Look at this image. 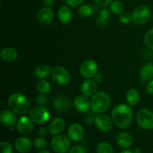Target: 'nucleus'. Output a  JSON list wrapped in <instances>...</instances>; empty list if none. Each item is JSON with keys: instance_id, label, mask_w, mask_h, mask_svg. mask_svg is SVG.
Returning a JSON list of instances; mask_svg holds the SVG:
<instances>
[{"instance_id": "1", "label": "nucleus", "mask_w": 153, "mask_h": 153, "mask_svg": "<svg viewBox=\"0 0 153 153\" xmlns=\"http://www.w3.org/2000/svg\"><path fill=\"white\" fill-rule=\"evenodd\" d=\"M111 119L118 128H128L131 126L133 120L132 109L128 105H117L112 110Z\"/></svg>"}, {"instance_id": "2", "label": "nucleus", "mask_w": 153, "mask_h": 153, "mask_svg": "<svg viewBox=\"0 0 153 153\" xmlns=\"http://www.w3.org/2000/svg\"><path fill=\"white\" fill-rule=\"evenodd\" d=\"M9 108L17 114H26L30 111V102L28 98L21 93H14L7 100Z\"/></svg>"}, {"instance_id": "3", "label": "nucleus", "mask_w": 153, "mask_h": 153, "mask_svg": "<svg viewBox=\"0 0 153 153\" xmlns=\"http://www.w3.org/2000/svg\"><path fill=\"white\" fill-rule=\"evenodd\" d=\"M111 105V98L108 94L103 91L97 92L91 100V111L97 114H103L108 110Z\"/></svg>"}, {"instance_id": "4", "label": "nucleus", "mask_w": 153, "mask_h": 153, "mask_svg": "<svg viewBox=\"0 0 153 153\" xmlns=\"http://www.w3.org/2000/svg\"><path fill=\"white\" fill-rule=\"evenodd\" d=\"M29 117L34 122V123L37 125H43L49 121L50 118V113L44 106H37L30 111Z\"/></svg>"}, {"instance_id": "5", "label": "nucleus", "mask_w": 153, "mask_h": 153, "mask_svg": "<svg viewBox=\"0 0 153 153\" xmlns=\"http://www.w3.org/2000/svg\"><path fill=\"white\" fill-rule=\"evenodd\" d=\"M151 10L146 5H139L132 13V22L138 25L147 23L151 18Z\"/></svg>"}, {"instance_id": "6", "label": "nucleus", "mask_w": 153, "mask_h": 153, "mask_svg": "<svg viewBox=\"0 0 153 153\" xmlns=\"http://www.w3.org/2000/svg\"><path fill=\"white\" fill-rule=\"evenodd\" d=\"M70 139L64 134L55 135L51 140V147L56 153H66L70 149Z\"/></svg>"}, {"instance_id": "7", "label": "nucleus", "mask_w": 153, "mask_h": 153, "mask_svg": "<svg viewBox=\"0 0 153 153\" xmlns=\"http://www.w3.org/2000/svg\"><path fill=\"white\" fill-rule=\"evenodd\" d=\"M136 120L141 128L150 130L153 128V112L146 108L140 109L137 114Z\"/></svg>"}, {"instance_id": "8", "label": "nucleus", "mask_w": 153, "mask_h": 153, "mask_svg": "<svg viewBox=\"0 0 153 153\" xmlns=\"http://www.w3.org/2000/svg\"><path fill=\"white\" fill-rule=\"evenodd\" d=\"M52 79L60 85H66L70 82V74L68 70L63 67H54L51 71Z\"/></svg>"}, {"instance_id": "9", "label": "nucleus", "mask_w": 153, "mask_h": 153, "mask_svg": "<svg viewBox=\"0 0 153 153\" xmlns=\"http://www.w3.org/2000/svg\"><path fill=\"white\" fill-rule=\"evenodd\" d=\"M98 66L94 60H86L84 61L80 67V73L84 78L92 79L97 74Z\"/></svg>"}, {"instance_id": "10", "label": "nucleus", "mask_w": 153, "mask_h": 153, "mask_svg": "<svg viewBox=\"0 0 153 153\" xmlns=\"http://www.w3.org/2000/svg\"><path fill=\"white\" fill-rule=\"evenodd\" d=\"M16 128L19 134L27 135L34 129V122L31 120V118L26 116H22L18 120L16 124Z\"/></svg>"}, {"instance_id": "11", "label": "nucleus", "mask_w": 153, "mask_h": 153, "mask_svg": "<svg viewBox=\"0 0 153 153\" xmlns=\"http://www.w3.org/2000/svg\"><path fill=\"white\" fill-rule=\"evenodd\" d=\"M113 120L108 115L99 114L94 119V123L99 130L102 131H108L113 126Z\"/></svg>"}, {"instance_id": "12", "label": "nucleus", "mask_w": 153, "mask_h": 153, "mask_svg": "<svg viewBox=\"0 0 153 153\" xmlns=\"http://www.w3.org/2000/svg\"><path fill=\"white\" fill-rule=\"evenodd\" d=\"M73 104L76 110L82 114L88 112V111L91 108V101L88 98V97L85 95L77 96L73 101Z\"/></svg>"}, {"instance_id": "13", "label": "nucleus", "mask_w": 153, "mask_h": 153, "mask_svg": "<svg viewBox=\"0 0 153 153\" xmlns=\"http://www.w3.org/2000/svg\"><path fill=\"white\" fill-rule=\"evenodd\" d=\"M68 137L72 141L79 142L84 136V128L79 123H73L69 127L67 131Z\"/></svg>"}, {"instance_id": "14", "label": "nucleus", "mask_w": 153, "mask_h": 153, "mask_svg": "<svg viewBox=\"0 0 153 153\" xmlns=\"http://www.w3.org/2000/svg\"><path fill=\"white\" fill-rule=\"evenodd\" d=\"M37 19L41 25H48L54 19V13L49 7H42L37 13Z\"/></svg>"}, {"instance_id": "15", "label": "nucleus", "mask_w": 153, "mask_h": 153, "mask_svg": "<svg viewBox=\"0 0 153 153\" xmlns=\"http://www.w3.org/2000/svg\"><path fill=\"white\" fill-rule=\"evenodd\" d=\"M71 101L70 99L64 96H59L53 100V108L58 112H66L70 108Z\"/></svg>"}, {"instance_id": "16", "label": "nucleus", "mask_w": 153, "mask_h": 153, "mask_svg": "<svg viewBox=\"0 0 153 153\" xmlns=\"http://www.w3.org/2000/svg\"><path fill=\"white\" fill-rule=\"evenodd\" d=\"M0 120L3 125L9 127V128L16 125L18 121L16 113L10 109V110H4L1 111V114H0Z\"/></svg>"}, {"instance_id": "17", "label": "nucleus", "mask_w": 153, "mask_h": 153, "mask_svg": "<svg viewBox=\"0 0 153 153\" xmlns=\"http://www.w3.org/2000/svg\"><path fill=\"white\" fill-rule=\"evenodd\" d=\"M66 126V123L64 119L56 117L52 120L49 124V131L51 134L55 136L60 134L64 130Z\"/></svg>"}, {"instance_id": "18", "label": "nucleus", "mask_w": 153, "mask_h": 153, "mask_svg": "<svg viewBox=\"0 0 153 153\" xmlns=\"http://www.w3.org/2000/svg\"><path fill=\"white\" fill-rule=\"evenodd\" d=\"M33 145L31 139L27 137H21L15 141L14 148L18 152L26 153L31 150Z\"/></svg>"}, {"instance_id": "19", "label": "nucleus", "mask_w": 153, "mask_h": 153, "mask_svg": "<svg viewBox=\"0 0 153 153\" xmlns=\"http://www.w3.org/2000/svg\"><path fill=\"white\" fill-rule=\"evenodd\" d=\"M116 142L123 149H128L133 145V138L128 133L120 132L116 136Z\"/></svg>"}, {"instance_id": "20", "label": "nucleus", "mask_w": 153, "mask_h": 153, "mask_svg": "<svg viewBox=\"0 0 153 153\" xmlns=\"http://www.w3.org/2000/svg\"><path fill=\"white\" fill-rule=\"evenodd\" d=\"M97 83L94 80L88 79L85 81L81 86V91L82 94L86 97H92L97 93Z\"/></svg>"}, {"instance_id": "21", "label": "nucleus", "mask_w": 153, "mask_h": 153, "mask_svg": "<svg viewBox=\"0 0 153 153\" xmlns=\"http://www.w3.org/2000/svg\"><path fill=\"white\" fill-rule=\"evenodd\" d=\"M58 18L62 23H69L73 18V12L71 9L65 5L60 7L58 11Z\"/></svg>"}, {"instance_id": "22", "label": "nucleus", "mask_w": 153, "mask_h": 153, "mask_svg": "<svg viewBox=\"0 0 153 153\" xmlns=\"http://www.w3.org/2000/svg\"><path fill=\"white\" fill-rule=\"evenodd\" d=\"M1 58L4 61L7 63H10L14 61L17 58L18 53L16 49L10 47L3 48L0 52Z\"/></svg>"}, {"instance_id": "23", "label": "nucleus", "mask_w": 153, "mask_h": 153, "mask_svg": "<svg viewBox=\"0 0 153 153\" xmlns=\"http://www.w3.org/2000/svg\"><path fill=\"white\" fill-rule=\"evenodd\" d=\"M51 69L47 64H40L35 68L34 72V76L39 79H46L49 75Z\"/></svg>"}, {"instance_id": "24", "label": "nucleus", "mask_w": 153, "mask_h": 153, "mask_svg": "<svg viewBox=\"0 0 153 153\" xmlns=\"http://www.w3.org/2000/svg\"><path fill=\"white\" fill-rule=\"evenodd\" d=\"M140 76L142 81H149L153 78V64L151 63L146 64L141 68Z\"/></svg>"}, {"instance_id": "25", "label": "nucleus", "mask_w": 153, "mask_h": 153, "mask_svg": "<svg viewBox=\"0 0 153 153\" xmlns=\"http://www.w3.org/2000/svg\"><path fill=\"white\" fill-rule=\"evenodd\" d=\"M126 99L130 105L134 106L139 102L140 94L136 89H130L126 95Z\"/></svg>"}, {"instance_id": "26", "label": "nucleus", "mask_w": 153, "mask_h": 153, "mask_svg": "<svg viewBox=\"0 0 153 153\" xmlns=\"http://www.w3.org/2000/svg\"><path fill=\"white\" fill-rule=\"evenodd\" d=\"M110 10L114 14H121L125 10V5L120 0H114L110 4Z\"/></svg>"}, {"instance_id": "27", "label": "nucleus", "mask_w": 153, "mask_h": 153, "mask_svg": "<svg viewBox=\"0 0 153 153\" xmlns=\"http://www.w3.org/2000/svg\"><path fill=\"white\" fill-rule=\"evenodd\" d=\"M79 13L82 17L88 18L90 17L94 13V9L91 6L88 4H82L79 7Z\"/></svg>"}, {"instance_id": "28", "label": "nucleus", "mask_w": 153, "mask_h": 153, "mask_svg": "<svg viewBox=\"0 0 153 153\" xmlns=\"http://www.w3.org/2000/svg\"><path fill=\"white\" fill-rule=\"evenodd\" d=\"M97 153H114L113 146L108 142H101L97 145Z\"/></svg>"}, {"instance_id": "29", "label": "nucleus", "mask_w": 153, "mask_h": 153, "mask_svg": "<svg viewBox=\"0 0 153 153\" xmlns=\"http://www.w3.org/2000/svg\"><path fill=\"white\" fill-rule=\"evenodd\" d=\"M37 88L40 94H48L51 90V85L49 82L41 79L37 83Z\"/></svg>"}, {"instance_id": "30", "label": "nucleus", "mask_w": 153, "mask_h": 153, "mask_svg": "<svg viewBox=\"0 0 153 153\" xmlns=\"http://www.w3.org/2000/svg\"><path fill=\"white\" fill-rule=\"evenodd\" d=\"M33 144L37 149L43 150V149H46V146H47V142L43 137H39L34 139Z\"/></svg>"}, {"instance_id": "31", "label": "nucleus", "mask_w": 153, "mask_h": 153, "mask_svg": "<svg viewBox=\"0 0 153 153\" xmlns=\"http://www.w3.org/2000/svg\"><path fill=\"white\" fill-rule=\"evenodd\" d=\"M144 43L149 49L153 50V28H151L145 35Z\"/></svg>"}, {"instance_id": "32", "label": "nucleus", "mask_w": 153, "mask_h": 153, "mask_svg": "<svg viewBox=\"0 0 153 153\" xmlns=\"http://www.w3.org/2000/svg\"><path fill=\"white\" fill-rule=\"evenodd\" d=\"M111 16V10L108 8H103L100 10V17H99V22H105Z\"/></svg>"}, {"instance_id": "33", "label": "nucleus", "mask_w": 153, "mask_h": 153, "mask_svg": "<svg viewBox=\"0 0 153 153\" xmlns=\"http://www.w3.org/2000/svg\"><path fill=\"white\" fill-rule=\"evenodd\" d=\"M0 146H1V153H13V146L9 142L3 140L0 143Z\"/></svg>"}, {"instance_id": "34", "label": "nucleus", "mask_w": 153, "mask_h": 153, "mask_svg": "<svg viewBox=\"0 0 153 153\" xmlns=\"http://www.w3.org/2000/svg\"><path fill=\"white\" fill-rule=\"evenodd\" d=\"M120 20L123 24H128L132 20V13L124 10L120 16Z\"/></svg>"}, {"instance_id": "35", "label": "nucleus", "mask_w": 153, "mask_h": 153, "mask_svg": "<svg viewBox=\"0 0 153 153\" xmlns=\"http://www.w3.org/2000/svg\"><path fill=\"white\" fill-rule=\"evenodd\" d=\"M46 94H39V95L37 96L36 97V100L37 103L40 105H45L46 103L48 102V98L46 95Z\"/></svg>"}, {"instance_id": "36", "label": "nucleus", "mask_w": 153, "mask_h": 153, "mask_svg": "<svg viewBox=\"0 0 153 153\" xmlns=\"http://www.w3.org/2000/svg\"><path fill=\"white\" fill-rule=\"evenodd\" d=\"M66 3L68 6L72 7H76L80 6L84 1V0H65Z\"/></svg>"}, {"instance_id": "37", "label": "nucleus", "mask_w": 153, "mask_h": 153, "mask_svg": "<svg viewBox=\"0 0 153 153\" xmlns=\"http://www.w3.org/2000/svg\"><path fill=\"white\" fill-rule=\"evenodd\" d=\"M69 153H86V151L82 146H74L70 148V150H69Z\"/></svg>"}, {"instance_id": "38", "label": "nucleus", "mask_w": 153, "mask_h": 153, "mask_svg": "<svg viewBox=\"0 0 153 153\" xmlns=\"http://www.w3.org/2000/svg\"><path fill=\"white\" fill-rule=\"evenodd\" d=\"M94 1L98 5L101 7H107L108 5H110L111 3L112 2V0H94Z\"/></svg>"}, {"instance_id": "39", "label": "nucleus", "mask_w": 153, "mask_h": 153, "mask_svg": "<svg viewBox=\"0 0 153 153\" xmlns=\"http://www.w3.org/2000/svg\"><path fill=\"white\" fill-rule=\"evenodd\" d=\"M48 132L49 131V128H45V127H43V128H40L38 131V134L40 137H45V136L47 135Z\"/></svg>"}, {"instance_id": "40", "label": "nucleus", "mask_w": 153, "mask_h": 153, "mask_svg": "<svg viewBox=\"0 0 153 153\" xmlns=\"http://www.w3.org/2000/svg\"><path fill=\"white\" fill-rule=\"evenodd\" d=\"M146 91L149 94H153V79H152L146 85Z\"/></svg>"}, {"instance_id": "41", "label": "nucleus", "mask_w": 153, "mask_h": 153, "mask_svg": "<svg viewBox=\"0 0 153 153\" xmlns=\"http://www.w3.org/2000/svg\"><path fill=\"white\" fill-rule=\"evenodd\" d=\"M42 2L46 7H51L55 3V0H42Z\"/></svg>"}, {"instance_id": "42", "label": "nucleus", "mask_w": 153, "mask_h": 153, "mask_svg": "<svg viewBox=\"0 0 153 153\" xmlns=\"http://www.w3.org/2000/svg\"><path fill=\"white\" fill-rule=\"evenodd\" d=\"M94 81H95L97 83H101L103 80L102 76L101 74H100V73H97V74L94 76Z\"/></svg>"}, {"instance_id": "43", "label": "nucleus", "mask_w": 153, "mask_h": 153, "mask_svg": "<svg viewBox=\"0 0 153 153\" xmlns=\"http://www.w3.org/2000/svg\"><path fill=\"white\" fill-rule=\"evenodd\" d=\"M120 153H134V152L131 150H129V149H126V150L122 151Z\"/></svg>"}, {"instance_id": "44", "label": "nucleus", "mask_w": 153, "mask_h": 153, "mask_svg": "<svg viewBox=\"0 0 153 153\" xmlns=\"http://www.w3.org/2000/svg\"><path fill=\"white\" fill-rule=\"evenodd\" d=\"M134 153H141V149H139V148H136V149H134Z\"/></svg>"}, {"instance_id": "45", "label": "nucleus", "mask_w": 153, "mask_h": 153, "mask_svg": "<svg viewBox=\"0 0 153 153\" xmlns=\"http://www.w3.org/2000/svg\"><path fill=\"white\" fill-rule=\"evenodd\" d=\"M38 153H51L49 151L46 150V149H43V150H40V152Z\"/></svg>"}]
</instances>
